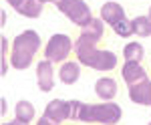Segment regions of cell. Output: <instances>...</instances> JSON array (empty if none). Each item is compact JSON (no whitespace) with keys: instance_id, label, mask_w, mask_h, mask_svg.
Wrapping results in <instances>:
<instances>
[{"instance_id":"cell-1","label":"cell","mask_w":151,"mask_h":125,"mask_svg":"<svg viewBox=\"0 0 151 125\" xmlns=\"http://www.w3.org/2000/svg\"><path fill=\"white\" fill-rule=\"evenodd\" d=\"M70 105V121L79 123H99V125H117L123 117V109L115 101H103V103H83L73 99Z\"/></svg>"},{"instance_id":"cell-2","label":"cell","mask_w":151,"mask_h":125,"mask_svg":"<svg viewBox=\"0 0 151 125\" xmlns=\"http://www.w3.org/2000/svg\"><path fill=\"white\" fill-rule=\"evenodd\" d=\"M75 57L83 67L101 71V73H109V71L117 69V63H119V59L113 51L99 48V43H95L83 34H79V38L75 40Z\"/></svg>"},{"instance_id":"cell-3","label":"cell","mask_w":151,"mask_h":125,"mask_svg":"<svg viewBox=\"0 0 151 125\" xmlns=\"http://www.w3.org/2000/svg\"><path fill=\"white\" fill-rule=\"evenodd\" d=\"M42 46L40 34L36 30H22L20 34L14 36L12 40V51H10V67L16 71H24L35 63L36 55Z\"/></svg>"},{"instance_id":"cell-4","label":"cell","mask_w":151,"mask_h":125,"mask_svg":"<svg viewBox=\"0 0 151 125\" xmlns=\"http://www.w3.org/2000/svg\"><path fill=\"white\" fill-rule=\"evenodd\" d=\"M57 10H60L75 26H85L93 20V12L89 8V4L85 0H57L55 2Z\"/></svg>"},{"instance_id":"cell-5","label":"cell","mask_w":151,"mask_h":125,"mask_svg":"<svg viewBox=\"0 0 151 125\" xmlns=\"http://www.w3.org/2000/svg\"><path fill=\"white\" fill-rule=\"evenodd\" d=\"M73 53H75V43H73V38L69 34H63V33L52 34L48 38L47 46H45V59L57 63V65L69 61V57Z\"/></svg>"},{"instance_id":"cell-6","label":"cell","mask_w":151,"mask_h":125,"mask_svg":"<svg viewBox=\"0 0 151 125\" xmlns=\"http://www.w3.org/2000/svg\"><path fill=\"white\" fill-rule=\"evenodd\" d=\"M52 65L55 63L48 59L38 61V65H36V83L42 93H50L55 89V67Z\"/></svg>"},{"instance_id":"cell-7","label":"cell","mask_w":151,"mask_h":125,"mask_svg":"<svg viewBox=\"0 0 151 125\" xmlns=\"http://www.w3.org/2000/svg\"><path fill=\"white\" fill-rule=\"evenodd\" d=\"M129 99L135 103V105L151 107V79L149 77L129 87Z\"/></svg>"},{"instance_id":"cell-8","label":"cell","mask_w":151,"mask_h":125,"mask_svg":"<svg viewBox=\"0 0 151 125\" xmlns=\"http://www.w3.org/2000/svg\"><path fill=\"white\" fill-rule=\"evenodd\" d=\"M121 79L125 81L127 87H131V85H135L139 81L147 79V71L137 61H125L123 67H121Z\"/></svg>"},{"instance_id":"cell-9","label":"cell","mask_w":151,"mask_h":125,"mask_svg":"<svg viewBox=\"0 0 151 125\" xmlns=\"http://www.w3.org/2000/svg\"><path fill=\"white\" fill-rule=\"evenodd\" d=\"M101 18H103L105 24H109L113 28L117 22H121L127 16H125V8L121 4L115 2V0H111V2H105L103 6H101Z\"/></svg>"},{"instance_id":"cell-10","label":"cell","mask_w":151,"mask_h":125,"mask_svg":"<svg viewBox=\"0 0 151 125\" xmlns=\"http://www.w3.org/2000/svg\"><path fill=\"white\" fill-rule=\"evenodd\" d=\"M45 115L50 117V119H55L57 123L67 121L70 115L69 101H65V99H52V101H48V105L45 107Z\"/></svg>"},{"instance_id":"cell-11","label":"cell","mask_w":151,"mask_h":125,"mask_svg":"<svg viewBox=\"0 0 151 125\" xmlns=\"http://www.w3.org/2000/svg\"><path fill=\"white\" fill-rule=\"evenodd\" d=\"M95 93L103 101H113L117 97V93H119L117 81L113 77H101V79H97V83H95Z\"/></svg>"},{"instance_id":"cell-12","label":"cell","mask_w":151,"mask_h":125,"mask_svg":"<svg viewBox=\"0 0 151 125\" xmlns=\"http://www.w3.org/2000/svg\"><path fill=\"white\" fill-rule=\"evenodd\" d=\"M58 79L65 85H75L81 79V63L79 61H65V63H60Z\"/></svg>"},{"instance_id":"cell-13","label":"cell","mask_w":151,"mask_h":125,"mask_svg":"<svg viewBox=\"0 0 151 125\" xmlns=\"http://www.w3.org/2000/svg\"><path fill=\"white\" fill-rule=\"evenodd\" d=\"M81 34L87 36V38H91V40H95V43H101L103 40V34H105L103 18H93L89 24H85L81 28Z\"/></svg>"},{"instance_id":"cell-14","label":"cell","mask_w":151,"mask_h":125,"mask_svg":"<svg viewBox=\"0 0 151 125\" xmlns=\"http://www.w3.org/2000/svg\"><path fill=\"white\" fill-rule=\"evenodd\" d=\"M16 12L24 18H38L42 14V2L40 0H24L16 8Z\"/></svg>"},{"instance_id":"cell-15","label":"cell","mask_w":151,"mask_h":125,"mask_svg":"<svg viewBox=\"0 0 151 125\" xmlns=\"http://www.w3.org/2000/svg\"><path fill=\"white\" fill-rule=\"evenodd\" d=\"M35 115H36V109H35V105H32L30 101L20 99V101L16 103V107H14V117H16V119L30 123V121L35 119Z\"/></svg>"},{"instance_id":"cell-16","label":"cell","mask_w":151,"mask_h":125,"mask_svg":"<svg viewBox=\"0 0 151 125\" xmlns=\"http://www.w3.org/2000/svg\"><path fill=\"white\" fill-rule=\"evenodd\" d=\"M131 22H133V33H135V36H141V38L151 36V18L149 16L139 14V16H135Z\"/></svg>"},{"instance_id":"cell-17","label":"cell","mask_w":151,"mask_h":125,"mask_svg":"<svg viewBox=\"0 0 151 125\" xmlns=\"http://www.w3.org/2000/svg\"><path fill=\"white\" fill-rule=\"evenodd\" d=\"M145 57V48L141 43H127V45L123 46V59L125 61H137L141 63Z\"/></svg>"},{"instance_id":"cell-18","label":"cell","mask_w":151,"mask_h":125,"mask_svg":"<svg viewBox=\"0 0 151 125\" xmlns=\"http://www.w3.org/2000/svg\"><path fill=\"white\" fill-rule=\"evenodd\" d=\"M113 33L117 34V36H121V38H129V36H133V22L129 20V18H123L121 22H117L115 26H113Z\"/></svg>"},{"instance_id":"cell-19","label":"cell","mask_w":151,"mask_h":125,"mask_svg":"<svg viewBox=\"0 0 151 125\" xmlns=\"http://www.w3.org/2000/svg\"><path fill=\"white\" fill-rule=\"evenodd\" d=\"M36 125H60V123H57L55 119H50V117H47V115H42V117H38Z\"/></svg>"},{"instance_id":"cell-20","label":"cell","mask_w":151,"mask_h":125,"mask_svg":"<svg viewBox=\"0 0 151 125\" xmlns=\"http://www.w3.org/2000/svg\"><path fill=\"white\" fill-rule=\"evenodd\" d=\"M2 59H10V53H8V38L6 36H2Z\"/></svg>"},{"instance_id":"cell-21","label":"cell","mask_w":151,"mask_h":125,"mask_svg":"<svg viewBox=\"0 0 151 125\" xmlns=\"http://www.w3.org/2000/svg\"><path fill=\"white\" fill-rule=\"evenodd\" d=\"M22 2H24V0H6V4H10L14 10H16V8H18V6H20Z\"/></svg>"},{"instance_id":"cell-22","label":"cell","mask_w":151,"mask_h":125,"mask_svg":"<svg viewBox=\"0 0 151 125\" xmlns=\"http://www.w3.org/2000/svg\"><path fill=\"white\" fill-rule=\"evenodd\" d=\"M6 113V99H2V115Z\"/></svg>"},{"instance_id":"cell-23","label":"cell","mask_w":151,"mask_h":125,"mask_svg":"<svg viewBox=\"0 0 151 125\" xmlns=\"http://www.w3.org/2000/svg\"><path fill=\"white\" fill-rule=\"evenodd\" d=\"M40 2H42V4H47V2H52V4H55L57 0H40Z\"/></svg>"},{"instance_id":"cell-24","label":"cell","mask_w":151,"mask_h":125,"mask_svg":"<svg viewBox=\"0 0 151 125\" xmlns=\"http://www.w3.org/2000/svg\"><path fill=\"white\" fill-rule=\"evenodd\" d=\"M2 125H14V121H8V123H2Z\"/></svg>"},{"instance_id":"cell-25","label":"cell","mask_w":151,"mask_h":125,"mask_svg":"<svg viewBox=\"0 0 151 125\" xmlns=\"http://www.w3.org/2000/svg\"><path fill=\"white\" fill-rule=\"evenodd\" d=\"M147 16H149V18H151V6H149V14H147Z\"/></svg>"},{"instance_id":"cell-26","label":"cell","mask_w":151,"mask_h":125,"mask_svg":"<svg viewBox=\"0 0 151 125\" xmlns=\"http://www.w3.org/2000/svg\"><path fill=\"white\" fill-rule=\"evenodd\" d=\"M147 125H151V121H149V123H147Z\"/></svg>"}]
</instances>
